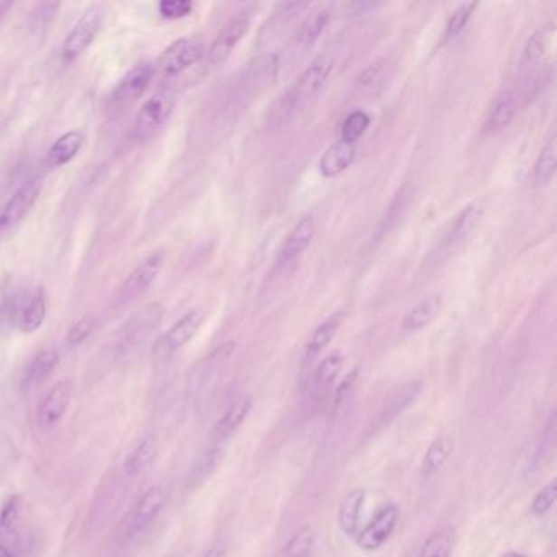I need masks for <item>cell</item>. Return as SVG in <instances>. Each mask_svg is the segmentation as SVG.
Returning <instances> with one entry per match:
<instances>
[{"label":"cell","mask_w":557,"mask_h":557,"mask_svg":"<svg viewBox=\"0 0 557 557\" xmlns=\"http://www.w3.org/2000/svg\"><path fill=\"white\" fill-rule=\"evenodd\" d=\"M370 125H372V117L366 111H352L342 125L340 139L345 143L356 144L363 137Z\"/></svg>","instance_id":"36"},{"label":"cell","mask_w":557,"mask_h":557,"mask_svg":"<svg viewBox=\"0 0 557 557\" xmlns=\"http://www.w3.org/2000/svg\"><path fill=\"white\" fill-rule=\"evenodd\" d=\"M556 500L557 479H551V481L534 496V498H533L532 506H530L533 515H548L549 512H551V508L556 504Z\"/></svg>","instance_id":"39"},{"label":"cell","mask_w":557,"mask_h":557,"mask_svg":"<svg viewBox=\"0 0 557 557\" xmlns=\"http://www.w3.org/2000/svg\"><path fill=\"white\" fill-rule=\"evenodd\" d=\"M364 500H366V490L354 489L350 490L340 502L337 514L338 528L346 538H356V534L360 532Z\"/></svg>","instance_id":"21"},{"label":"cell","mask_w":557,"mask_h":557,"mask_svg":"<svg viewBox=\"0 0 557 557\" xmlns=\"http://www.w3.org/2000/svg\"><path fill=\"white\" fill-rule=\"evenodd\" d=\"M0 557H15V556H14V552H12V551H10V549L7 548L5 544H2V543H0Z\"/></svg>","instance_id":"47"},{"label":"cell","mask_w":557,"mask_h":557,"mask_svg":"<svg viewBox=\"0 0 557 557\" xmlns=\"http://www.w3.org/2000/svg\"><path fill=\"white\" fill-rule=\"evenodd\" d=\"M279 61L277 54L259 56L242 71V76L237 80V97L241 105L252 101L263 90L275 84L278 76Z\"/></svg>","instance_id":"3"},{"label":"cell","mask_w":557,"mask_h":557,"mask_svg":"<svg viewBox=\"0 0 557 557\" xmlns=\"http://www.w3.org/2000/svg\"><path fill=\"white\" fill-rule=\"evenodd\" d=\"M556 136H552L541 149L536 164L533 167V182L536 186H546L556 172Z\"/></svg>","instance_id":"31"},{"label":"cell","mask_w":557,"mask_h":557,"mask_svg":"<svg viewBox=\"0 0 557 557\" xmlns=\"http://www.w3.org/2000/svg\"><path fill=\"white\" fill-rule=\"evenodd\" d=\"M401 510L396 504H386L372 516V520L366 524L356 534V546L364 552H374L382 548L392 536L399 524Z\"/></svg>","instance_id":"7"},{"label":"cell","mask_w":557,"mask_h":557,"mask_svg":"<svg viewBox=\"0 0 557 557\" xmlns=\"http://www.w3.org/2000/svg\"><path fill=\"white\" fill-rule=\"evenodd\" d=\"M388 62L384 60L376 61L364 69L360 76L356 77V90L358 92H373L378 89V85L384 80Z\"/></svg>","instance_id":"37"},{"label":"cell","mask_w":557,"mask_h":557,"mask_svg":"<svg viewBox=\"0 0 557 557\" xmlns=\"http://www.w3.org/2000/svg\"><path fill=\"white\" fill-rule=\"evenodd\" d=\"M253 9L239 10L236 15L229 18L228 24L221 28L220 33L216 34L210 50L206 52V60L210 66H220L228 60L236 50L237 44L249 32V26L252 22Z\"/></svg>","instance_id":"8"},{"label":"cell","mask_w":557,"mask_h":557,"mask_svg":"<svg viewBox=\"0 0 557 557\" xmlns=\"http://www.w3.org/2000/svg\"><path fill=\"white\" fill-rule=\"evenodd\" d=\"M456 536L451 528L437 530L423 543L419 557H451L455 551Z\"/></svg>","instance_id":"32"},{"label":"cell","mask_w":557,"mask_h":557,"mask_svg":"<svg viewBox=\"0 0 557 557\" xmlns=\"http://www.w3.org/2000/svg\"><path fill=\"white\" fill-rule=\"evenodd\" d=\"M451 453H453L451 439L439 437V439H433L422 458L420 474H422L423 479H430L431 476L439 473V469L447 463Z\"/></svg>","instance_id":"27"},{"label":"cell","mask_w":557,"mask_h":557,"mask_svg":"<svg viewBox=\"0 0 557 557\" xmlns=\"http://www.w3.org/2000/svg\"><path fill=\"white\" fill-rule=\"evenodd\" d=\"M101 24H103V10L99 5H92L85 10L62 42L61 60L64 64L74 62L95 42L97 34L100 32Z\"/></svg>","instance_id":"4"},{"label":"cell","mask_w":557,"mask_h":557,"mask_svg":"<svg viewBox=\"0 0 557 557\" xmlns=\"http://www.w3.org/2000/svg\"><path fill=\"white\" fill-rule=\"evenodd\" d=\"M330 12L329 10L322 9L317 12H313L309 17L306 18L303 25L297 32V42L303 48H311L314 42L319 40L322 32L326 30V26L329 24Z\"/></svg>","instance_id":"34"},{"label":"cell","mask_w":557,"mask_h":557,"mask_svg":"<svg viewBox=\"0 0 557 557\" xmlns=\"http://www.w3.org/2000/svg\"><path fill=\"white\" fill-rule=\"evenodd\" d=\"M543 52V42H541L540 34H534L533 38H530V42L526 44V50H524V61L533 62V61L538 60Z\"/></svg>","instance_id":"44"},{"label":"cell","mask_w":557,"mask_h":557,"mask_svg":"<svg viewBox=\"0 0 557 557\" xmlns=\"http://www.w3.org/2000/svg\"><path fill=\"white\" fill-rule=\"evenodd\" d=\"M356 157V144L338 139L330 144L319 159V170L326 178H334L352 167Z\"/></svg>","instance_id":"20"},{"label":"cell","mask_w":557,"mask_h":557,"mask_svg":"<svg viewBox=\"0 0 557 557\" xmlns=\"http://www.w3.org/2000/svg\"><path fill=\"white\" fill-rule=\"evenodd\" d=\"M422 388V381L414 380L392 389L389 396L384 399L378 414L373 417L370 422V431L378 433L399 419L411 405L414 404L417 397L420 396Z\"/></svg>","instance_id":"9"},{"label":"cell","mask_w":557,"mask_h":557,"mask_svg":"<svg viewBox=\"0 0 557 557\" xmlns=\"http://www.w3.org/2000/svg\"><path fill=\"white\" fill-rule=\"evenodd\" d=\"M500 557H526L522 552H516V551H508L505 554H502Z\"/></svg>","instance_id":"48"},{"label":"cell","mask_w":557,"mask_h":557,"mask_svg":"<svg viewBox=\"0 0 557 557\" xmlns=\"http://www.w3.org/2000/svg\"><path fill=\"white\" fill-rule=\"evenodd\" d=\"M222 459H224V448L221 445H212L204 449L188 471L186 489L198 490L206 482L212 481V476L218 473Z\"/></svg>","instance_id":"18"},{"label":"cell","mask_w":557,"mask_h":557,"mask_svg":"<svg viewBox=\"0 0 557 557\" xmlns=\"http://www.w3.org/2000/svg\"><path fill=\"white\" fill-rule=\"evenodd\" d=\"M60 363V354L52 348H46L40 354L33 356V360L26 366L25 374H24V388H32L34 384H38L40 381L46 380L51 373L54 372V368Z\"/></svg>","instance_id":"28"},{"label":"cell","mask_w":557,"mask_h":557,"mask_svg":"<svg viewBox=\"0 0 557 557\" xmlns=\"http://www.w3.org/2000/svg\"><path fill=\"white\" fill-rule=\"evenodd\" d=\"M194 12V2L190 0H162L159 14L165 20H180Z\"/></svg>","instance_id":"42"},{"label":"cell","mask_w":557,"mask_h":557,"mask_svg":"<svg viewBox=\"0 0 557 557\" xmlns=\"http://www.w3.org/2000/svg\"><path fill=\"white\" fill-rule=\"evenodd\" d=\"M61 9L60 2H42L38 4L32 15V30L34 33H42L50 28L52 20L58 15Z\"/></svg>","instance_id":"40"},{"label":"cell","mask_w":557,"mask_h":557,"mask_svg":"<svg viewBox=\"0 0 557 557\" xmlns=\"http://www.w3.org/2000/svg\"><path fill=\"white\" fill-rule=\"evenodd\" d=\"M93 321L90 317H82L71 326L68 332V344L71 346L84 344L87 337L92 334Z\"/></svg>","instance_id":"43"},{"label":"cell","mask_w":557,"mask_h":557,"mask_svg":"<svg viewBox=\"0 0 557 557\" xmlns=\"http://www.w3.org/2000/svg\"><path fill=\"white\" fill-rule=\"evenodd\" d=\"M344 366V354L340 352L327 354L321 363L317 364L316 372L313 374V389L321 394L335 382L338 374L342 372Z\"/></svg>","instance_id":"30"},{"label":"cell","mask_w":557,"mask_h":557,"mask_svg":"<svg viewBox=\"0 0 557 557\" xmlns=\"http://www.w3.org/2000/svg\"><path fill=\"white\" fill-rule=\"evenodd\" d=\"M314 218L311 214L304 216L296 222L295 228L288 234L285 242L279 247L277 255V269H287L306 252V249L311 245L314 237Z\"/></svg>","instance_id":"13"},{"label":"cell","mask_w":557,"mask_h":557,"mask_svg":"<svg viewBox=\"0 0 557 557\" xmlns=\"http://www.w3.org/2000/svg\"><path fill=\"white\" fill-rule=\"evenodd\" d=\"M479 220H481V208L477 204L466 206L465 210L449 222L447 231L443 232V236L439 239V249L435 252L439 255L451 252L453 249H456L465 241L466 237L473 232Z\"/></svg>","instance_id":"14"},{"label":"cell","mask_w":557,"mask_h":557,"mask_svg":"<svg viewBox=\"0 0 557 557\" xmlns=\"http://www.w3.org/2000/svg\"><path fill=\"white\" fill-rule=\"evenodd\" d=\"M203 321L204 314L200 309H192L185 316H182L162 338V345L167 350V354H175L180 348H184L196 335Z\"/></svg>","instance_id":"19"},{"label":"cell","mask_w":557,"mask_h":557,"mask_svg":"<svg viewBox=\"0 0 557 557\" xmlns=\"http://www.w3.org/2000/svg\"><path fill=\"white\" fill-rule=\"evenodd\" d=\"M46 313H48L46 295H44L42 288H38L36 293L32 296L30 303L26 304V307L22 309L18 327L24 334H33L46 321Z\"/></svg>","instance_id":"29"},{"label":"cell","mask_w":557,"mask_h":557,"mask_svg":"<svg viewBox=\"0 0 557 557\" xmlns=\"http://www.w3.org/2000/svg\"><path fill=\"white\" fill-rule=\"evenodd\" d=\"M236 348V342H226V344L218 346L216 350H212V354L203 360V363L198 368L194 388H204L210 381L214 380L216 376H220L221 372L229 363V360L232 358Z\"/></svg>","instance_id":"24"},{"label":"cell","mask_w":557,"mask_h":557,"mask_svg":"<svg viewBox=\"0 0 557 557\" xmlns=\"http://www.w3.org/2000/svg\"><path fill=\"white\" fill-rule=\"evenodd\" d=\"M204 56L203 42L196 38H178L172 42L167 50L164 51L156 66V74L164 79L184 74L186 69L194 66Z\"/></svg>","instance_id":"5"},{"label":"cell","mask_w":557,"mask_h":557,"mask_svg":"<svg viewBox=\"0 0 557 557\" xmlns=\"http://www.w3.org/2000/svg\"><path fill=\"white\" fill-rule=\"evenodd\" d=\"M178 93L174 87H162L152 93L136 115L133 135L136 141H146L161 129L177 105Z\"/></svg>","instance_id":"2"},{"label":"cell","mask_w":557,"mask_h":557,"mask_svg":"<svg viewBox=\"0 0 557 557\" xmlns=\"http://www.w3.org/2000/svg\"><path fill=\"white\" fill-rule=\"evenodd\" d=\"M516 111H518V101H516L515 93L508 92V90L500 93L490 105L484 131L497 133L500 129L508 127L515 118Z\"/></svg>","instance_id":"23"},{"label":"cell","mask_w":557,"mask_h":557,"mask_svg":"<svg viewBox=\"0 0 557 557\" xmlns=\"http://www.w3.org/2000/svg\"><path fill=\"white\" fill-rule=\"evenodd\" d=\"M71 399H72V382L68 380L56 382L46 392L42 404L38 407V423L42 430H52L60 425L68 412Z\"/></svg>","instance_id":"11"},{"label":"cell","mask_w":557,"mask_h":557,"mask_svg":"<svg viewBox=\"0 0 557 557\" xmlns=\"http://www.w3.org/2000/svg\"><path fill=\"white\" fill-rule=\"evenodd\" d=\"M84 135L79 129H72L58 137L46 154V164L50 169H60L76 157L84 146Z\"/></svg>","instance_id":"22"},{"label":"cell","mask_w":557,"mask_h":557,"mask_svg":"<svg viewBox=\"0 0 557 557\" xmlns=\"http://www.w3.org/2000/svg\"><path fill=\"white\" fill-rule=\"evenodd\" d=\"M317 543L313 526H304L288 540L279 557H311Z\"/></svg>","instance_id":"33"},{"label":"cell","mask_w":557,"mask_h":557,"mask_svg":"<svg viewBox=\"0 0 557 557\" xmlns=\"http://www.w3.org/2000/svg\"><path fill=\"white\" fill-rule=\"evenodd\" d=\"M159 455V445L157 439L152 435L139 441V445L129 453L127 463H125V473L127 477H136L139 474H143L146 469H149L154 461L157 459Z\"/></svg>","instance_id":"25"},{"label":"cell","mask_w":557,"mask_h":557,"mask_svg":"<svg viewBox=\"0 0 557 557\" xmlns=\"http://www.w3.org/2000/svg\"><path fill=\"white\" fill-rule=\"evenodd\" d=\"M476 7H477V4H476V2H471V4H463V5H459V7L453 12V15L448 18L447 28H445V34H443V40H445V42L455 40L456 36L465 30V26L467 25V22H469V18L473 15Z\"/></svg>","instance_id":"38"},{"label":"cell","mask_w":557,"mask_h":557,"mask_svg":"<svg viewBox=\"0 0 557 557\" xmlns=\"http://www.w3.org/2000/svg\"><path fill=\"white\" fill-rule=\"evenodd\" d=\"M164 265V253L157 252L147 257L144 262L139 263L135 270L127 275L123 285L118 288L117 295L113 296L115 306H125L143 296L152 283L157 279Z\"/></svg>","instance_id":"10"},{"label":"cell","mask_w":557,"mask_h":557,"mask_svg":"<svg viewBox=\"0 0 557 557\" xmlns=\"http://www.w3.org/2000/svg\"><path fill=\"white\" fill-rule=\"evenodd\" d=\"M40 194H42L40 178H32L10 196L9 202L0 210V241L9 237L24 222L28 212H32Z\"/></svg>","instance_id":"6"},{"label":"cell","mask_w":557,"mask_h":557,"mask_svg":"<svg viewBox=\"0 0 557 557\" xmlns=\"http://www.w3.org/2000/svg\"><path fill=\"white\" fill-rule=\"evenodd\" d=\"M12 5H14L12 2H0V20L4 18V15L7 14V10H9Z\"/></svg>","instance_id":"46"},{"label":"cell","mask_w":557,"mask_h":557,"mask_svg":"<svg viewBox=\"0 0 557 557\" xmlns=\"http://www.w3.org/2000/svg\"><path fill=\"white\" fill-rule=\"evenodd\" d=\"M360 380V372L354 368V372L348 373L344 380L340 381L335 394H334V402H332V414H335L342 405L345 404L350 397L354 396V389Z\"/></svg>","instance_id":"41"},{"label":"cell","mask_w":557,"mask_h":557,"mask_svg":"<svg viewBox=\"0 0 557 557\" xmlns=\"http://www.w3.org/2000/svg\"><path fill=\"white\" fill-rule=\"evenodd\" d=\"M22 520V497L10 496L0 508V540H10Z\"/></svg>","instance_id":"35"},{"label":"cell","mask_w":557,"mask_h":557,"mask_svg":"<svg viewBox=\"0 0 557 557\" xmlns=\"http://www.w3.org/2000/svg\"><path fill=\"white\" fill-rule=\"evenodd\" d=\"M165 504H167V490L162 486L156 484L146 490L136 504L131 518V530L135 533L146 530L157 516L161 515Z\"/></svg>","instance_id":"15"},{"label":"cell","mask_w":557,"mask_h":557,"mask_svg":"<svg viewBox=\"0 0 557 557\" xmlns=\"http://www.w3.org/2000/svg\"><path fill=\"white\" fill-rule=\"evenodd\" d=\"M344 321H345V313L338 311V313L329 316L326 321L316 327V330L311 334V337L307 338L306 346H304V366H309V364L314 363V360L329 346L330 342L335 337V334H337Z\"/></svg>","instance_id":"16"},{"label":"cell","mask_w":557,"mask_h":557,"mask_svg":"<svg viewBox=\"0 0 557 557\" xmlns=\"http://www.w3.org/2000/svg\"><path fill=\"white\" fill-rule=\"evenodd\" d=\"M226 551H228L226 543L220 541V543H214L212 548L206 549V552L202 557H226Z\"/></svg>","instance_id":"45"},{"label":"cell","mask_w":557,"mask_h":557,"mask_svg":"<svg viewBox=\"0 0 557 557\" xmlns=\"http://www.w3.org/2000/svg\"><path fill=\"white\" fill-rule=\"evenodd\" d=\"M441 309V296L433 295L422 299L420 303L412 307L409 313L405 314L404 330L407 332H419L430 326L439 316Z\"/></svg>","instance_id":"26"},{"label":"cell","mask_w":557,"mask_h":557,"mask_svg":"<svg viewBox=\"0 0 557 557\" xmlns=\"http://www.w3.org/2000/svg\"><path fill=\"white\" fill-rule=\"evenodd\" d=\"M252 396L237 397L236 401L229 405L228 409L224 411V414L221 415L220 420L214 425L212 433V439H218V441L231 439L244 425L245 420L249 419V415L252 412Z\"/></svg>","instance_id":"17"},{"label":"cell","mask_w":557,"mask_h":557,"mask_svg":"<svg viewBox=\"0 0 557 557\" xmlns=\"http://www.w3.org/2000/svg\"><path fill=\"white\" fill-rule=\"evenodd\" d=\"M154 76H156V66L151 61L137 62L136 66L127 71L125 76L121 77L118 85L111 93V101L121 107V105H127L131 101L137 100L139 97H143V93L151 84Z\"/></svg>","instance_id":"12"},{"label":"cell","mask_w":557,"mask_h":557,"mask_svg":"<svg viewBox=\"0 0 557 557\" xmlns=\"http://www.w3.org/2000/svg\"><path fill=\"white\" fill-rule=\"evenodd\" d=\"M334 58L330 54H324L304 69L303 72L296 77L295 82L288 87L287 92L273 103V107L267 113L265 119L269 127L277 129L287 127L303 111L307 110L326 89L334 72Z\"/></svg>","instance_id":"1"}]
</instances>
